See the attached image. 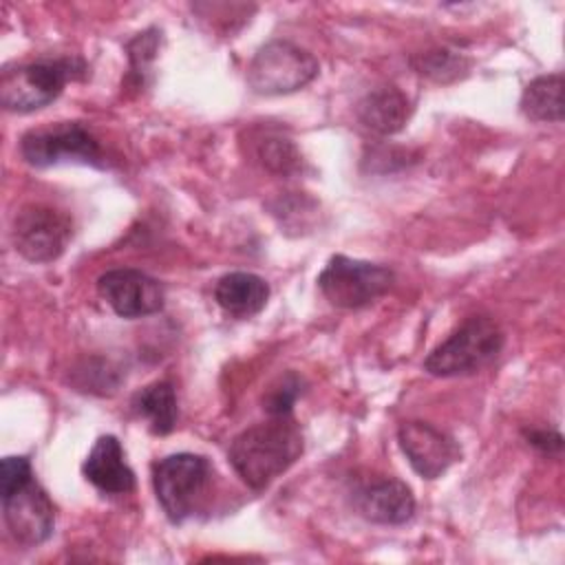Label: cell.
Instances as JSON below:
<instances>
[{
	"mask_svg": "<svg viewBox=\"0 0 565 565\" xmlns=\"http://www.w3.org/2000/svg\"><path fill=\"white\" fill-rule=\"evenodd\" d=\"M302 450L305 439L298 422L291 415H278L238 433L230 444L227 459L252 490H263L287 472Z\"/></svg>",
	"mask_w": 565,
	"mask_h": 565,
	"instance_id": "1",
	"label": "cell"
},
{
	"mask_svg": "<svg viewBox=\"0 0 565 565\" xmlns=\"http://www.w3.org/2000/svg\"><path fill=\"white\" fill-rule=\"evenodd\" d=\"M0 494L7 530L20 545L35 547L53 534L55 505L38 483L29 457L2 459Z\"/></svg>",
	"mask_w": 565,
	"mask_h": 565,
	"instance_id": "2",
	"label": "cell"
},
{
	"mask_svg": "<svg viewBox=\"0 0 565 565\" xmlns=\"http://www.w3.org/2000/svg\"><path fill=\"white\" fill-rule=\"evenodd\" d=\"M505 342L499 322L490 316H468L424 360V371L435 377L472 375L497 360Z\"/></svg>",
	"mask_w": 565,
	"mask_h": 565,
	"instance_id": "3",
	"label": "cell"
},
{
	"mask_svg": "<svg viewBox=\"0 0 565 565\" xmlns=\"http://www.w3.org/2000/svg\"><path fill=\"white\" fill-rule=\"evenodd\" d=\"M214 468L207 457L194 452L168 455L152 463L154 497L170 523H183L205 503Z\"/></svg>",
	"mask_w": 565,
	"mask_h": 565,
	"instance_id": "4",
	"label": "cell"
},
{
	"mask_svg": "<svg viewBox=\"0 0 565 565\" xmlns=\"http://www.w3.org/2000/svg\"><path fill=\"white\" fill-rule=\"evenodd\" d=\"M86 75L79 57H44L4 68L0 77V104L13 113H33L60 97L71 79Z\"/></svg>",
	"mask_w": 565,
	"mask_h": 565,
	"instance_id": "5",
	"label": "cell"
},
{
	"mask_svg": "<svg viewBox=\"0 0 565 565\" xmlns=\"http://www.w3.org/2000/svg\"><path fill=\"white\" fill-rule=\"evenodd\" d=\"M395 282L386 265L335 254L318 276V289L338 309H362L382 298Z\"/></svg>",
	"mask_w": 565,
	"mask_h": 565,
	"instance_id": "6",
	"label": "cell"
},
{
	"mask_svg": "<svg viewBox=\"0 0 565 565\" xmlns=\"http://www.w3.org/2000/svg\"><path fill=\"white\" fill-rule=\"evenodd\" d=\"M320 71L318 60L287 40L263 44L247 64V84L258 95H287L305 88Z\"/></svg>",
	"mask_w": 565,
	"mask_h": 565,
	"instance_id": "7",
	"label": "cell"
},
{
	"mask_svg": "<svg viewBox=\"0 0 565 565\" xmlns=\"http://www.w3.org/2000/svg\"><path fill=\"white\" fill-rule=\"evenodd\" d=\"M20 154L29 166L49 168L64 161L104 168V150L95 135L77 121L31 128L20 139Z\"/></svg>",
	"mask_w": 565,
	"mask_h": 565,
	"instance_id": "8",
	"label": "cell"
},
{
	"mask_svg": "<svg viewBox=\"0 0 565 565\" xmlns=\"http://www.w3.org/2000/svg\"><path fill=\"white\" fill-rule=\"evenodd\" d=\"M73 236L71 218L44 203H29L15 212L11 241L15 252L31 263H53Z\"/></svg>",
	"mask_w": 565,
	"mask_h": 565,
	"instance_id": "9",
	"label": "cell"
},
{
	"mask_svg": "<svg viewBox=\"0 0 565 565\" xmlns=\"http://www.w3.org/2000/svg\"><path fill=\"white\" fill-rule=\"evenodd\" d=\"M97 291L121 318H143L159 313L166 302L163 285L141 269H108L97 278Z\"/></svg>",
	"mask_w": 565,
	"mask_h": 565,
	"instance_id": "10",
	"label": "cell"
},
{
	"mask_svg": "<svg viewBox=\"0 0 565 565\" xmlns=\"http://www.w3.org/2000/svg\"><path fill=\"white\" fill-rule=\"evenodd\" d=\"M397 444L422 479H437L461 459L457 439L428 422H404L397 428Z\"/></svg>",
	"mask_w": 565,
	"mask_h": 565,
	"instance_id": "11",
	"label": "cell"
},
{
	"mask_svg": "<svg viewBox=\"0 0 565 565\" xmlns=\"http://www.w3.org/2000/svg\"><path fill=\"white\" fill-rule=\"evenodd\" d=\"M351 499L360 516L380 525H402L415 514V497L411 488L395 477L364 481L353 490Z\"/></svg>",
	"mask_w": 565,
	"mask_h": 565,
	"instance_id": "12",
	"label": "cell"
},
{
	"mask_svg": "<svg viewBox=\"0 0 565 565\" xmlns=\"http://www.w3.org/2000/svg\"><path fill=\"white\" fill-rule=\"evenodd\" d=\"M86 481L104 494H126L135 490V472L126 463L124 448L115 435H102L82 463Z\"/></svg>",
	"mask_w": 565,
	"mask_h": 565,
	"instance_id": "13",
	"label": "cell"
},
{
	"mask_svg": "<svg viewBox=\"0 0 565 565\" xmlns=\"http://www.w3.org/2000/svg\"><path fill=\"white\" fill-rule=\"evenodd\" d=\"M355 115L364 128L386 137L399 132L408 124L413 104L399 88L380 86L360 99Z\"/></svg>",
	"mask_w": 565,
	"mask_h": 565,
	"instance_id": "14",
	"label": "cell"
},
{
	"mask_svg": "<svg viewBox=\"0 0 565 565\" xmlns=\"http://www.w3.org/2000/svg\"><path fill=\"white\" fill-rule=\"evenodd\" d=\"M214 300L227 316L252 318L265 309L269 300V285L258 274L230 271L218 278Z\"/></svg>",
	"mask_w": 565,
	"mask_h": 565,
	"instance_id": "15",
	"label": "cell"
},
{
	"mask_svg": "<svg viewBox=\"0 0 565 565\" xmlns=\"http://www.w3.org/2000/svg\"><path fill=\"white\" fill-rule=\"evenodd\" d=\"M132 411L148 422L150 433L168 435L174 430L179 419V404L174 384L168 380H157L135 393Z\"/></svg>",
	"mask_w": 565,
	"mask_h": 565,
	"instance_id": "16",
	"label": "cell"
},
{
	"mask_svg": "<svg viewBox=\"0 0 565 565\" xmlns=\"http://www.w3.org/2000/svg\"><path fill=\"white\" fill-rule=\"evenodd\" d=\"M563 73L534 77L521 95V113L532 121H563Z\"/></svg>",
	"mask_w": 565,
	"mask_h": 565,
	"instance_id": "17",
	"label": "cell"
},
{
	"mask_svg": "<svg viewBox=\"0 0 565 565\" xmlns=\"http://www.w3.org/2000/svg\"><path fill=\"white\" fill-rule=\"evenodd\" d=\"M254 150H256V159L260 161V166L274 174L289 177L302 168V157H300L296 143L276 130L260 132L254 141Z\"/></svg>",
	"mask_w": 565,
	"mask_h": 565,
	"instance_id": "18",
	"label": "cell"
},
{
	"mask_svg": "<svg viewBox=\"0 0 565 565\" xmlns=\"http://www.w3.org/2000/svg\"><path fill=\"white\" fill-rule=\"evenodd\" d=\"M411 64L419 75L437 84H452L457 79H463L472 66V62L463 53H457L452 49H430L417 53L411 57Z\"/></svg>",
	"mask_w": 565,
	"mask_h": 565,
	"instance_id": "19",
	"label": "cell"
},
{
	"mask_svg": "<svg viewBox=\"0 0 565 565\" xmlns=\"http://www.w3.org/2000/svg\"><path fill=\"white\" fill-rule=\"evenodd\" d=\"M302 395V377L294 371L280 375L263 395V411L269 417L291 415L296 399Z\"/></svg>",
	"mask_w": 565,
	"mask_h": 565,
	"instance_id": "20",
	"label": "cell"
},
{
	"mask_svg": "<svg viewBox=\"0 0 565 565\" xmlns=\"http://www.w3.org/2000/svg\"><path fill=\"white\" fill-rule=\"evenodd\" d=\"M161 33L157 29H148L139 33L135 40L128 42V57H130V77H135L137 86H143V75L154 60V53L159 49Z\"/></svg>",
	"mask_w": 565,
	"mask_h": 565,
	"instance_id": "21",
	"label": "cell"
},
{
	"mask_svg": "<svg viewBox=\"0 0 565 565\" xmlns=\"http://www.w3.org/2000/svg\"><path fill=\"white\" fill-rule=\"evenodd\" d=\"M527 437V444L539 448L541 452H558L561 446H563V437L556 433V430H527L525 433Z\"/></svg>",
	"mask_w": 565,
	"mask_h": 565,
	"instance_id": "22",
	"label": "cell"
}]
</instances>
